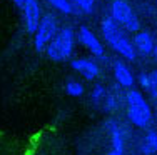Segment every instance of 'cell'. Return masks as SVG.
<instances>
[{"label": "cell", "mask_w": 157, "mask_h": 155, "mask_svg": "<svg viewBox=\"0 0 157 155\" xmlns=\"http://www.w3.org/2000/svg\"><path fill=\"white\" fill-rule=\"evenodd\" d=\"M100 32H102L105 42L109 43L121 57H124L125 60H130V62L136 60L137 50H136V47H134L132 40H129V37L119 28V24L112 17H107L100 22Z\"/></svg>", "instance_id": "cell-1"}, {"label": "cell", "mask_w": 157, "mask_h": 155, "mask_svg": "<svg viewBox=\"0 0 157 155\" xmlns=\"http://www.w3.org/2000/svg\"><path fill=\"white\" fill-rule=\"evenodd\" d=\"M125 103H127V117L136 127L145 128L152 122V110L144 95L139 90H127L125 94Z\"/></svg>", "instance_id": "cell-2"}, {"label": "cell", "mask_w": 157, "mask_h": 155, "mask_svg": "<svg viewBox=\"0 0 157 155\" xmlns=\"http://www.w3.org/2000/svg\"><path fill=\"white\" fill-rule=\"evenodd\" d=\"M74 43H75V34L70 27H63L57 30L54 39L47 43L45 54L50 60L54 62H63L72 55Z\"/></svg>", "instance_id": "cell-3"}, {"label": "cell", "mask_w": 157, "mask_h": 155, "mask_svg": "<svg viewBox=\"0 0 157 155\" xmlns=\"http://www.w3.org/2000/svg\"><path fill=\"white\" fill-rule=\"evenodd\" d=\"M110 15L119 25H122L127 32H139L140 22L125 0H114V2H112Z\"/></svg>", "instance_id": "cell-4"}, {"label": "cell", "mask_w": 157, "mask_h": 155, "mask_svg": "<svg viewBox=\"0 0 157 155\" xmlns=\"http://www.w3.org/2000/svg\"><path fill=\"white\" fill-rule=\"evenodd\" d=\"M57 30H59V25H57V20H55L54 15L47 13V15H44L40 18V24H39V27H37L35 34H33L35 35V50L39 52V54L45 52L47 43L54 39V35L57 34Z\"/></svg>", "instance_id": "cell-5"}, {"label": "cell", "mask_w": 157, "mask_h": 155, "mask_svg": "<svg viewBox=\"0 0 157 155\" xmlns=\"http://www.w3.org/2000/svg\"><path fill=\"white\" fill-rule=\"evenodd\" d=\"M78 40H80V43L85 47L89 52H90L94 57H97L99 60H105V50H104L102 43H100V40L97 39V37L92 34L90 30H89L87 27H82L80 30H78Z\"/></svg>", "instance_id": "cell-6"}, {"label": "cell", "mask_w": 157, "mask_h": 155, "mask_svg": "<svg viewBox=\"0 0 157 155\" xmlns=\"http://www.w3.org/2000/svg\"><path fill=\"white\" fill-rule=\"evenodd\" d=\"M22 13H24V24L25 28H27L29 34H35L37 27L40 24V7L37 0H25L24 9H22Z\"/></svg>", "instance_id": "cell-7"}, {"label": "cell", "mask_w": 157, "mask_h": 155, "mask_svg": "<svg viewBox=\"0 0 157 155\" xmlns=\"http://www.w3.org/2000/svg\"><path fill=\"white\" fill-rule=\"evenodd\" d=\"M70 65H72L74 70H77V72L87 80L97 79L99 73H100V67L97 65V62L90 60V58H74V60L70 62Z\"/></svg>", "instance_id": "cell-8"}, {"label": "cell", "mask_w": 157, "mask_h": 155, "mask_svg": "<svg viewBox=\"0 0 157 155\" xmlns=\"http://www.w3.org/2000/svg\"><path fill=\"white\" fill-rule=\"evenodd\" d=\"M107 128L110 132V152L107 155H124V137H122L121 127L115 124L114 120L107 122Z\"/></svg>", "instance_id": "cell-9"}, {"label": "cell", "mask_w": 157, "mask_h": 155, "mask_svg": "<svg viewBox=\"0 0 157 155\" xmlns=\"http://www.w3.org/2000/svg\"><path fill=\"white\" fill-rule=\"evenodd\" d=\"M132 43H134L136 50L139 52L140 55H151L152 50H154V47H155L154 37L145 30L137 32L136 37H134V40H132Z\"/></svg>", "instance_id": "cell-10"}, {"label": "cell", "mask_w": 157, "mask_h": 155, "mask_svg": "<svg viewBox=\"0 0 157 155\" xmlns=\"http://www.w3.org/2000/svg\"><path fill=\"white\" fill-rule=\"evenodd\" d=\"M114 75H115V80H117L119 85H122L125 88H130L134 85L132 72H130L129 67H127L122 60H115L114 62Z\"/></svg>", "instance_id": "cell-11"}, {"label": "cell", "mask_w": 157, "mask_h": 155, "mask_svg": "<svg viewBox=\"0 0 157 155\" xmlns=\"http://www.w3.org/2000/svg\"><path fill=\"white\" fill-rule=\"evenodd\" d=\"M48 5H52L54 9H57L62 13H74L77 12V9L74 7V3L70 0H47Z\"/></svg>", "instance_id": "cell-12"}, {"label": "cell", "mask_w": 157, "mask_h": 155, "mask_svg": "<svg viewBox=\"0 0 157 155\" xmlns=\"http://www.w3.org/2000/svg\"><path fill=\"white\" fill-rule=\"evenodd\" d=\"M72 3L77 12L80 10L82 13H92L95 9V0H72Z\"/></svg>", "instance_id": "cell-13"}, {"label": "cell", "mask_w": 157, "mask_h": 155, "mask_svg": "<svg viewBox=\"0 0 157 155\" xmlns=\"http://www.w3.org/2000/svg\"><path fill=\"white\" fill-rule=\"evenodd\" d=\"M65 92L70 95V97H80L84 94V87L82 83H78L77 80H69L65 85Z\"/></svg>", "instance_id": "cell-14"}, {"label": "cell", "mask_w": 157, "mask_h": 155, "mask_svg": "<svg viewBox=\"0 0 157 155\" xmlns=\"http://www.w3.org/2000/svg\"><path fill=\"white\" fill-rule=\"evenodd\" d=\"M102 105H104V109H105L107 112H114V110L117 109V105H119V100H117V97H115V94H112V92L105 94Z\"/></svg>", "instance_id": "cell-15"}, {"label": "cell", "mask_w": 157, "mask_h": 155, "mask_svg": "<svg viewBox=\"0 0 157 155\" xmlns=\"http://www.w3.org/2000/svg\"><path fill=\"white\" fill-rule=\"evenodd\" d=\"M105 88H104L102 85H95V88L92 90V103L94 105H102V102H104V97H105Z\"/></svg>", "instance_id": "cell-16"}, {"label": "cell", "mask_w": 157, "mask_h": 155, "mask_svg": "<svg viewBox=\"0 0 157 155\" xmlns=\"http://www.w3.org/2000/svg\"><path fill=\"white\" fill-rule=\"evenodd\" d=\"M149 77H151V85H149V94H151V97L154 98L157 102V70L149 73Z\"/></svg>", "instance_id": "cell-17"}, {"label": "cell", "mask_w": 157, "mask_h": 155, "mask_svg": "<svg viewBox=\"0 0 157 155\" xmlns=\"http://www.w3.org/2000/svg\"><path fill=\"white\" fill-rule=\"evenodd\" d=\"M144 142L151 147L152 152H157V130H149L147 135H145Z\"/></svg>", "instance_id": "cell-18"}, {"label": "cell", "mask_w": 157, "mask_h": 155, "mask_svg": "<svg viewBox=\"0 0 157 155\" xmlns=\"http://www.w3.org/2000/svg\"><path fill=\"white\" fill-rule=\"evenodd\" d=\"M139 83L140 87L144 88V90H149V85H151V77H149V73H144L142 72L139 75Z\"/></svg>", "instance_id": "cell-19"}, {"label": "cell", "mask_w": 157, "mask_h": 155, "mask_svg": "<svg viewBox=\"0 0 157 155\" xmlns=\"http://www.w3.org/2000/svg\"><path fill=\"white\" fill-rule=\"evenodd\" d=\"M12 2L13 3H15V7H17V9H24V3H25V0H12Z\"/></svg>", "instance_id": "cell-20"}, {"label": "cell", "mask_w": 157, "mask_h": 155, "mask_svg": "<svg viewBox=\"0 0 157 155\" xmlns=\"http://www.w3.org/2000/svg\"><path fill=\"white\" fill-rule=\"evenodd\" d=\"M152 57H154V60L157 62V43H155V47H154V50H152Z\"/></svg>", "instance_id": "cell-21"}, {"label": "cell", "mask_w": 157, "mask_h": 155, "mask_svg": "<svg viewBox=\"0 0 157 155\" xmlns=\"http://www.w3.org/2000/svg\"><path fill=\"white\" fill-rule=\"evenodd\" d=\"M155 124H157V115H155Z\"/></svg>", "instance_id": "cell-22"}, {"label": "cell", "mask_w": 157, "mask_h": 155, "mask_svg": "<svg viewBox=\"0 0 157 155\" xmlns=\"http://www.w3.org/2000/svg\"><path fill=\"white\" fill-rule=\"evenodd\" d=\"M155 155H157V152H155Z\"/></svg>", "instance_id": "cell-23"}]
</instances>
